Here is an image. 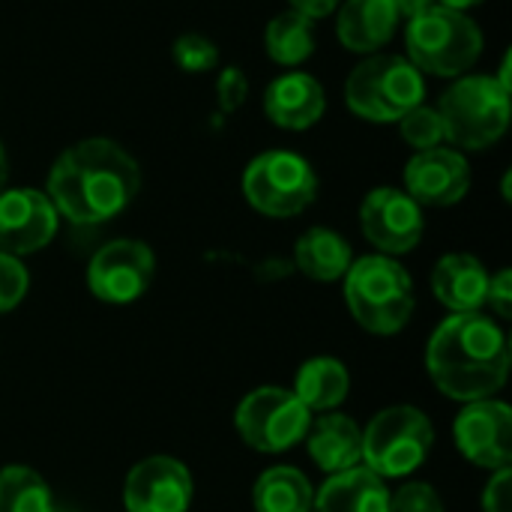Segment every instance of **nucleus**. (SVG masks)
I'll use <instances>...</instances> for the list:
<instances>
[{"label":"nucleus","instance_id":"obj_34","mask_svg":"<svg viewBox=\"0 0 512 512\" xmlns=\"http://www.w3.org/2000/svg\"><path fill=\"white\" fill-rule=\"evenodd\" d=\"M393 6H396V15L399 18H417V15H423L426 9H432L435 6V0H393Z\"/></svg>","mask_w":512,"mask_h":512},{"label":"nucleus","instance_id":"obj_4","mask_svg":"<svg viewBox=\"0 0 512 512\" xmlns=\"http://www.w3.org/2000/svg\"><path fill=\"white\" fill-rule=\"evenodd\" d=\"M423 72L399 54L366 57L345 84L348 108L369 123H399L411 108L423 105Z\"/></svg>","mask_w":512,"mask_h":512},{"label":"nucleus","instance_id":"obj_28","mask_svg":"<svg viewBox=\"0 0 512 512\" xmlns=\"http://www.w3.org/2000/svg\"><path fill=\"white\" fill-rule=\"evenodd\" d=\"M27 285H30L27 267L15 255L0 252V315L12 312L24 300Z\"/></svg>","mask_w":512,"mask_h":512},{"label":"nucleus","instance_id":"obj_22","mask_svg":"<svg viewBox=\"0 0 512 512\" xmlns=\"http://www.w3.org/2000/svg\"><path fill=\"white\" fill-rule=\"evenodd\" d=\"M294 261L303 276L315 282H336L348 273L354 258L342 234L333 228H309L294 246Z\"/></svg>","mask_w":512,"mask_h":512},{"label":"nucleus","instance_id":"obj_27","mask_svg":"<svg viewBox=\"0 0 512 512\" xmlns=\"http://www.w3.org/2000/svg\"><path fill=\"white\" fill-rule=\"evenodd\" d=\"M171 54H174V63H177L183 72H189V75L210 72V69H216V63H219V48H216V42L207 39V36H201V33H183V36H177Z\"/></svg>","mask_w":512,"mask_h":512},{"label":"nucleus","instance_id":"obj_25","mask_svg":"<svg viewBox=\"0 0 512 512\" xmlns=\"http://www.w3.org/2000/svg\"><path fill=\"white\" fill-rule=\"evenodd\" d=\"M0 512H57L48 483L27 465L0 471Z\"/></svg>","mask_w":512,"mask_h":512},{"label":"nucleus","instance_id":"obj_21","mask_svg":"<svg viewBox=\"0 0 512 512\" xmlns=\"http://www.w3.org/2000/svg\"><path fill=\"white\" fill-rule=\"evenodd\" d=\"M351 390V375L342 360L336 357H312L300 366L294 381V396L309 411H336Z\"/></svg>","mask_w":512,"mask_h":512},{"label":"nucleus","instance_id":"obj_7","mask_svg":"<svg viewBox=\"0 0 512 512\" xmlns=\"http://www.w3.org/2000/svg\"><path fill=\"white\" fill-rule=\"evenodd\" d=\"M435 429L414 405H393L372 417L363 429V468L381 480L414 474L432 453Z\"/></svg>","mask_w":512,"mask_h":512},{"label":"nucleus","instance_id":"obj_6","mask_svg":"<svg viewBox=\"0 0 512 512\" xmlns=\"http://www.w3.org/2000/svg\"><path fill=\"white\" fill-rule=\"evenodd\" d=\"M405 45H408V60L420 72L456 78L477 63L483 51V33L477 21L468 18L465 12L435 3L423 15L408 21Z\"/></svg>","mask_w":512,"mask_h":512},{"label":"nucleus","instance_id":"obj_8","mask_svg":"<svg viewBox=\"0 0 512 512\" xmlns=\"http://www.w3.org/2000/svg\"><path fill=\"white\" fill-rule=\"evenodd\" d=\"M246 201L273 219L300 216L318 195L315 168L291 150H267L243 171Z\"/></svg>","mask_w":512,"mask_h":512},{"label":"nucleus","instance_id":"obj_33","mask_svg":"<svg viewBox=\"0 0 512 512\" xmlns=\"http://www.w3.org/2000/svg\"><path fill=\"white\" fill-rule=\"evenodd\" d=\"M288 3H291L294 12H300V15L315 21V18H327L330 12H336L342 0H288Z\"/></svg>","mask_w":512,"mask_h":512},{"label":"nucleus","instance_id":"obj_1","mask_svg":"<svg viewBox=\"0 0 512 512\" xmlns=\"http://www.w3.org/2000/svg\"><path fill=\"white\" fill-rule=\"evenodd\" d=\"M45 189L57 216L72 225H102L135 201L141 171L117 141L84 138L54 159Z\"/></svg>","mask_w":512,"mask_h":512},{"label":"nucleus","instance_id":"obj_11","mask_svg":"<svg viewBox=\"0 0 512 512\" xmlns=\"http://www.w3.org/2000/svg\"><path fill=\"white\" fill-rule=\"evenodd\" d=\"M453 441L459 453L486 471L510 468L512 462V411L507 402L477 399L465 402L453 423Z\"/></svg>","mask_w":512,"mask_h":512},{"label":"nucleus","instance_id":"obj_24","mask_svg":"<svg viewBox=\"0 0 512 512\" xmlns=\"http://www.w3.org/2000/svg\"><path fill=\"white\" fill-rule=\"evenodd\" d=\"M264 48L267 57L279 66H300L315 51V21L288 9L276 15L264 30Z\"/></svg>","mask_w":512,"mask_h":512},{"label":"nucleus","instance_id":"obj_36","mask_svg":"<svg viewBox=\"0 0 512 512\" xmlns=\"http://www.w3.org/2000/svg\"><path fill=\"white\" fill-rule=\"evenodd\" d=\"M6 174H9V162H6V153H3V144H0V192L6 189Z\"/></svg>","mask_w":512,"mask_h":512},{"label":"nucleus","instance_id":"obj_10","mask_svg":"<svg viewBox=\"0 0 512 512\" xmlns=\"http://www.w3.org/2000/svg\"><path fill=\"white\" fill-rule=\"evenodd\" d=\"M156 276V255L147 243L120 237L105 243L87 267L90 294L111 306L135 303L147 294Z\"/></svg>","mask_w":512,"mask_h":512},{"label":"nucleus","instance_id":"obj_2","mask_svg":"<svg viewBox=\"0 0 512 512\" xmlns=\"http://www.w3.org/2000/svg\"><path fill=\"white\" fill-rule=\"evenodd\" d=\"M426 369L447 399H495L510 378V339L483 312L450 315L426 345Z\"/></svg>","mask_w":512,"mask_h":512},{"label":"nucleus","instance_id":"obj_19","mask_svg":"<svg viewBox=\"0 0 512 512\" xmlns=\"http://www.w3.org/2000/svg\"><path fill=\"white\" fill-rule=\"evenodd\" d=\"M399 15L393 0H345L339 3L336 36L348 51L372 54L396 33Z\"/></svg>","mask_w":512,"mask_h":512},{"label":"nucleus","instance_id":"obj_16","mask_svg":"<svg viewBox=\"0 0 512 512\" xmlns=\"http://www.w3.org/2000/svg\"><path fill=\"white\" fill-rule=\"evenodd\" d=\"M327 108V93L318 78L309 72H288L279 75L267 93H264V111L267 117L291 132L309 129L324 117Z\"/></svg>","mask_w":512,"mask_h":512},{"label":"nucleus","instance_id":"obj_9","mask_svg":"<svg viewBox=\"0 0 512 512\" xmlns=\"http://www.w3.org/2000/svg\"><path fill=\"white\" fill-rule=\"evenodd\" d=\"M312 423V411L285 387H258L237 405L234 426L246 447L258 453H285L297 447Z\"/></svg>","mask_w":512,"mask_h":512},{"label":"nucleus","instance_id":"obj_30","mask_svg":"<svg viewBox=\"0 0 512 512\" xmlns=\"http://www.w3.org/2000/svg\"><path fill=\"white\" fill-rule=\"evenodd\" d=\"M246 96H249V78L243 75V69L240 66H225L219 72V78H216V105L225 114H231L246 102Z\"/></svg>","mask_w":512,"mask_h":512},{"label":"nucleus","instance_id":"obj_23","mask_svg":"<svg viewBox=\"0 0 512 512\" xmlns=\"http://www.w3.org/2000/svg\"><path fill=\"white\" fill-rule=\"evenodd\" d=\"M315 489L297 468L276 465L255 480L252 507L255 512H312Z\"/></svg>","mask_w":512,"mask_h":512},{"label":"nucleus","instance_id":"obj_35","mask_svg":"<svg viewBox=\"0 0 512 512\" xmlns=\"http://www.w3.org/2000/svg\"><path fill=\"white\" fill-rule=\"evenodd\" d=\"M438 6H447V9H456V12H465V9H471V6H477V3H483V0H435Z\"/></svg>","mask_w":512,"mask_h":512},{"label":"nucleus","instance_id":"obj_20","mask_svg":"<svg viewBox=\"0 0 512 512\" xmlns=\"http://www.w3.org/2000/svg\"><path fill=\"white\" fill-rule=\"evenodd\" d=\"M312 512H390V489L369 468L357 465L330 480L315 492Z\"/></svg>","mask_w":512,"mask_h":512},{"label":"nucleus","instance_id":"obj_15","mask_svg":"<svg viewBox=\"0 0 512 512\" xmlns=\"http://www.w3.org/2000/svg\"><path fill=\"white\" fill-rule=\"evenodd\" d=\"M471 189V165L453 147L417 150L405 165V192L423 207H453Z\"/></svg>","mask_w":512,"mask_h":512},{"label":"nucleus","instance_id":"obj_32","mask_svg":"<svg viewBox=\"0 0 512 512\" xmlns=\"http://www.w3.org/2000/svg\"><path fill=\"white\" fill-rule=\"evenodd\" d=\"M510 468H501L492 474L486 492H483V512H510Z\"/></svg>","mask_w":512,"mask_h":512},{"label":"nucleus","instance_id":"obj_18","mask_svg":"<svg viewBox=\"0 0 512 512\" xmlns=\"http://www.w3.org/2000/svg\"><path fill=\"white\" fill-rule=\"evenodd\" d=\"M432 291L453 315L480 312L486 306L489 270L468 252H450L432 270Z\"/></svg>","mask_w":512,"mask_h":512},{"label":"nucleus","instance_id":"obj_29","mask_svg":"<svg viewBox=\"0 0 512 512\" xmlns=\"http://www.w3.org/2000/svg\"><path fill=\"white\" fill-rule=\"evenodd\" d=\"M390 512H444V501L429 483H405L390 495Z\"/></svg>","mask_w":512,"mask_h":512},{"label":"nucleus","instance_id":"obj_31","mask_svg":"<svg viewBox=\"0 0 512 512\" xmlns=\"http://www.w3.org/2000/svg\"><path fill=\"white\" fill-rule=\"evenodd\" d=\"M486 306L501 318L510 321L512 315V273L510 270H498L495 276H489V291H486Z\"/></svg>","mask_w":512,"mask_h":512},{"label":"nucleus","instance_id":"obj_3","mask_svg":"<svg viewBox=\"0 0 512 512\" xmlns=\"http://www.w3.org/2000/svg\"><path fill=\"white\" fill-rule=\"evenodd\" d=\"M345 279V303L354 321L375 333L393 336L405 330L414 312V285L408 270L390 255H366L351 261Z\"/></svg>","mask_w":512,"mask_h":512},{"label":"nucleus","instance_id":"obj_13","mask_svg":"<svg viewBox=\"0 0 512 512\" xmlns=\"http://www.w3.org/2000/svg\"><path fill=\"white\" fill-rule=\"evenodd\" d=\"M195 483L189 468L174 456L141 459L123 483L126 512H189Z\"/></svg>","mask_w":512,"mask_h":512},{"label":"nucleus","instance_id":"obj_5","mask_svg":"<svg viewBox=\"0 0 512 512\" xmlns=\"http://www.w3.org/2000/svg\"><path fill=\"white\" fill-rule=\"evenodd\" d=\"M438 114L459 150H486L510 129V90L492 75H462L444 90Z\"/></svg>","mask_w":512,"mask_h":512},{"label":"nucleus","instance_id":"obj_17","mask_svg":"<svg viewBox=\"0 0 512 512\" xmlns=\"http://www.w3.org/2000/svg\"><path fill=\"white\" fill-rule=\"evenodd\" d=\"M303 441L312 462L327 474H342L363 465V429L339 411H327L312 420Z\"/></svg>","mask_w":512,"mask_h":512},{"label":"nucleus","instance_id":"obj_26","mask_svg":"<svg viewBox=\"0 0 512 512\" xmlns=\"http://www.w3.org/2000/svg\"><path fill=\"white\" fill-rule=\"evenodd\" d=\"M399 132H402V138H405L414 150H432V147H441V144L447 141L444 120H441L438 108H429V105L411 108V111L399 120Z\"/></svg>","mask_w":512,"mask_h":512},{"label":"nucleus","instance_id":"obj_14","mask_svg":"<svg viewBox=\"0 0 512 512\" xmlns=\"http://www.w3.org/2000/svg\"><path fill=\"white\" fill-rule=\"evenodd\" d=\"M57 210L39 189H3L0 192V252L30 255L45 249L57 234Z\"/></svg>","mask_w":512,"mask_h":512},{"label":"nucleus","instance_id":"obj_12","mask_svg":"<svg viewBox=\"0 0 512 512\" xmlns=\"http://www.w3.org/2000/svg\"><path fill=\"white\" fill-rule=\"evenodd\" d=\"M360 228L381 255L396 258L417 249L423 240V207L405 189L378 186L363 198Z\"/></svg>","mask_w":512,"mask_h":512}]
</instances>
